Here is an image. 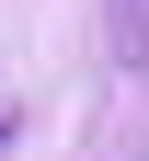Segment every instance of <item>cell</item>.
Wrapping results in <instances>:
<instances>
[{
  "label": "cell",
  "instance_id": "obj_1",
  "mask_svg": "<svg viewBox=\"0 0 149 161\" xmlns=\"http://www.w3.org/2000/svg\"><path fill=\"white\" fill-rule=\"evenodd\" d=\"M115 58L149 69V0H115Z\"/></svg>",
  "mask_w": 149,
  "mask_h": 161
}]
</instances>
